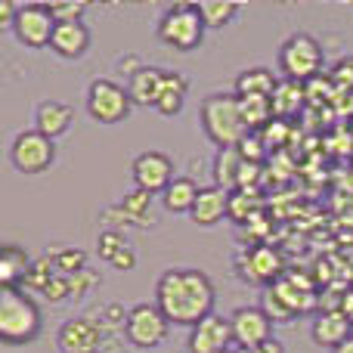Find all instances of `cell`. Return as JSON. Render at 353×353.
Wrapping results in <instances>:
<instances>
[{
	"label": "cell",
	"instance_id": "7402d4cb",
	"mask_svg": "<svg viewBox=\"0 0 353 353\" xmlns=\"http://www.w3.org/2000/svg\"><path fill=\"white\" fill-rule=\"evenodd\" d=\"M276 87H279V78H276L270 68L257 65V68H245L236 78V97H273Z\"/></svg>",
	"mask_w": 353,
	"mask_h": 353
},
{
	"label": "cell",
	"instance_id": "ffe728a7",
	"mask_svg": "<svg viewBox=\"0 0 353 353\" xmlns=\"http://www.w3.org/2000/svg\"><path fill=\"white\" fill-rule=\"evenodd\" d=\"M245 279L248 282H279L282 279V257L273 248H251L245 254Z\"/></svg>",
	"mask_w": 353,
	"mask_h": 353
},
{
	"label": "cell",
	"instance_id": "f35d334b",
	"mask_svg": "<svg viewBox=\"0 0 353 353\" xmlns=\"http://www.w3.org/2000/svg\"><path fill=\"white\" fill-rule=\"evenodd\" d=\"M332 353H353V335H350L347 341H344V344H341V347H338V350H332Z\"/></svg>",
	"mask_w": 353,
	"mask_h": 353
},
{
	"label": "cell",
	"instance_id": "836d02e7",
	"mask_svg": "<svg viewBox=\"0 0 353 353\" xmlns=\"http://www.w3.org/2000/svg\"><path fill=\"white\" fill-rule=\"evenodd\" d=\"M143 65H146V62H143V59H140V56H134V53L121 56V59H118V62H115V68H118V72H124V78H128V81H130V78H134V74H137V72H140V68H143Z\"/></svg>",
	"mask_w": 353,
	"mask_h": 353
},
{
	"label": "cell",
	"instance_id": "5b68a950",
	"mask_svg": "<svg viewBox=\"0 0 353 353\" xmlns=\"http://www.w3.org/2000/svg\"><path fill=\"white\" fill-rule=\"evenodd\" d=\"M205 19H201L199 3H174L161 12L159 19V41L176 53H192L205 41Z\"/></svg>",
	"mask_w": 353,
	"mask_h": 353
},
{
	"label": "cell",
	"instance_id": "2e32d148",
	"mask_svg": "<svg viewBox=\"0 0 353 353\" xmlns=\"http://www.w3.org/2000/svg\"><path fill=\"white\" fill-rule=\"evenodd\" d=\"M230 199H232V195L226 192V189H220V186H201L192 214H189V217H192V223L205 226V230L217 226L223 217H230Z\"/></svg>",
	"mask_w": 353,
	"mask_h": 353
},
{
	"label": "cell",
	"instance_id": "ac0fdd59",
	"mask_svg": "<svg viewBox=\"0 0 353 353\" xmlns=\"http://www.w3.org/2000/svg\"><path fill=\"white\" fill-rule=\"evenodd\" d=\"M31 267H34V261H31L28 251L22 245L6 242L0 248V288H22Z\"/></svg>",
	"mask_w": 353,
	"mask_h": 353
},
{
	"label": "cell",
	"instance_id": "603a6c76",
	"mask_svg": "<svg viewBox=\"0 0 353 353\" xmlns=\"http://www.w3.org/2000/svg\"><path fill=\"white\" fill-rule=\"evenodd\" d=\"M242 171H245V159L239 149H217V155H214V186L226 189V192L239 189Z\"/></svg>",
	"mask_w": 353,
	"mask_h": 353
},
{
	"label": "cell",
	"instance_id": "7c38bea8",
	"mask_svg": "<svg viewBox=\"0 0 353 353\" xmlns=\"http://www.w3.org/2000/svg\"><path fill=\"white\" fill-rule=\"evenodd\" d=\"M230 325H232V341L239 350H251L261 344L273 341V319L263 313V307H236L230 313Z\"/></svg>",
	"mask_w": 353,
	"mask_h": 353
},
{
	"label": "cell",
	"instance_id": "8d00e7d4",
	"mask_svg": "<svg viewBox=\"0 0 353 353\" xmlns=\"http://www.w3.org/2000/svg\"><path fill=\"white\" fill-rule=\"evenodd\" d=\"M236 353H285V347H282V341H267L261 344V347H251V350H236Z\"/></svg>",
	"mask_w": 353,
	"mask_h": 353
},
{
	"label": "cell",
	"instance_id": "e575fe53",
	"mask_svg": "<svg viewBox=\"0 0 353 353\" xmlns=\"http://www.w3.org/2000/svg\"><path fill=\"white\" fill-rule=\"evenodd\" d=\"M335 84H347V87H353V59H341L335 65Z\"/></svg>",
	"mask_w": 353,
	"mask_h": 353
},
{
	"label": "cell",
	"instance_id": "e0dca14e",
	"mask_svg": "<svg viewBox=\"0 0 353 353\" xmlns=\"http://www.w3.org/2000/svg\"><path fill=\"white\" fill-rule=\"evenodd\" d=\"M350 335H353V325H350V319L344 316L341 310L319 313V316L313 319V325H310L313 344H319V347H329V350H338Z\"/></svg>",
	"mask_w": 353,
	"mask_h": 353
},
{
	"label": "cell",
	"instance_id": "44dd1931",
	"mask_svg": "<svg viewBox=\"0 0 353 353\" xmlns=\"http://www.w3.org/2000/svg\"><path fill=\"white\" fill-rule=\"evenodd\" d=\"M199 192H201V186H195L192 176H176L159 199H161V208H165L168 214H192Z\"/></svg>",
	"mask_w": 353,
	"mask_h": 353
},
{
	"label": "cell",
	"instance_id": "ab89813d",
	"mask_svg": "<svg viewBox=\"0 0 353 353\" xmlns=\"http://www.w3.org/2000/svg\"><path fill=\"white\" fill-rule=\"evenodd\" d=\"M226 353H236V350H226Z\"/></svg>",
	"mask_w": 353,
	"mask_h": 353
},
{
	"label": "cell",
	"instance_id": "1f68e13d",
	"mask_svg": "<svg viewBox=\"0 0 353 353\" xmlns=\"http://www.w3.org/2000/svg\"><path fill=\"white\" fill-rule=\"evenodd\" d=\"M97 276H93V270H81V273L68 276V288H72V298H84V294H90V288L97 285Z\"/></svg>",
	"mask_w": 353,
	"mask_h": 353
},
{
	"label": "cell",
	"instance_id": "5bb4252c",
	"mask_svg": "<svg viewBox=\"0 0 353 353\" xmlns=\"http://www.w3.org/2000/svg\"><path fill=\"white\" fill-rule=\"evenodd\" d=\"M72 124H74V109L68 103H62V99H41L34 105V130H41L53 143L59 137H65L72 130Z\"/></svg>",
	"mask_w": 353,
	"mask_h": 353
},
{
	"label": "cell",
	"instance_id": "4fadbf2b",
	"mask_svg": "<svg viewBox=\"0 0 353 353\" xmlns=\"http://www.w3.org/2000/svg\"><path fill=\"white\" fill-rule=\"evenodd\" d=\"M189 353H226L232 350V325L230 316L211 313L208 319H201L195 329H189Z\"/></svg>",
	"mask_w": 353,
	"mask_h": 353
},
{
	"label": "cell",
	"instance_id": "52a82bcc",
	"mask_svg": "<svg viewBox=\"0 0 353 353\" xmlns=\"http://www.w3.org/2000/svg\"><path fill=\"white\" fill-rule=\"evenodd\" d=\"M56 161V143L41 130H19L10 143V165L25 176H37L50 171Z\"/></svg>",
	"mask_w": 353,
	"mask_h": 353
},
{
	"label": "cell",
	"instance_id": "4316f807",
	"mask_svg": "<svg viewBox=\"0 0 353 353\" xmlns=\"http://www.w3.org/2000/svg\"><path fill=\"white\" fill-rule=\"evenodd\" d=\"M152 199H155V195L134 189V192H128L121 201H118V208L124 211V217H128L130 223H137V226H149L146 220H155V214H152Z\"/></svg>",
	"mask_w": 353,
	"mask_h": 353
},
{
	"label": "cell",
	"instance_id": "8fae6325",
	"mask_svg": "<svg viewBox=\"0 0 353 353\" xmlns=\"http://www.w3.org/2000/svg\"><path fill=\"white\" fill-rule=\"evenodd\" d=\"M130 176H134V186L149 195H161L176 180L174 161L159 149H146V152L137 155L134 165H130Z\"/></svg>",
	"mask_w": 353,
	"mask_h": 353
},
{
	"label": "cell",
	"instance_id": "ba28073f",
	"mask_svg": "<svg viewBox=\"0 0 353 353\" xmlns=\"http://www.w3.org/2000/svg\"><path fill=\"white\" fill-rule=\"evenodd\" d=\"M171 323L159 310V304H134L128 310V325H124V338L130 347L137 350H155L168 341Z\"/></svg>",
	"mask_w": 353,
	"mask_h": 353
},
{
	"label": "cell",
	"instance_id": "cb8c5ba5",
	"mask_svg": "<svg viewBox=\"0 0 353 353\" xmlns=\"http://www.w3.org/2000/svg\"><path fill=\"white\" fill-rule=\"evenodd\" d=\"M186 93H189L186 74L168 72L165 74V87H161V97H159V103H155V112H159V115H165V118L180 115L183 105H186Z\"/></svg>",
	"mask_w": 353,
	"mask_h": 353
},
{
	"label": "cell",
	"instance_id": "d6a6232c",
	"mask_svg": "<svg viewBox=\"0 0 353 353\" xmlns=\"http://www.w3.org/2000/svg\"><path fill=\"white\" fill-rule=\"evenodd\" d=\"M19 19V3L12 0H0V31H12Z\"/></svg>",
	"mask_w": 353,
	"mask_h": 353
},
{
	"label": "cell",
	"instance_id": "484cf974",
	"mask_svg": "<svg viewBox=\"0 0 353 353\" xmlns=\"http://www.w3.org/2000/svg\"><path fill=\"white\" fill-rule=\"evenodd\" d=\"M239 105H242V118L251 134H261L263 128L273 124V103L267 97H239Z\"/></svg>",
	"mask_w": 353,
	"mask_h": 353
},
{
	"label": "cell",
	"instance_id": "9a60e30c",
	"mask_svg": "<svg viewBox=\"0 0 353 353\" xmlns=\"http://www.w3.org/2000/svg\"><path fill=\"white\" fill-rule=\"evenodd\" d=\"M90 28L84 25V19H78V22H59L53 31V43H50V50H53L56 56H62V59H84L87 50H90Z\"/></svg>",
	"mask_w": 353,
	"mask_h": 353
},
{
	"label": "cell",
	"instance_id": "30bf717a",
	"mask_svg": "<svg viewBox=\"0 0 353 353\" xmlns=\"http://www.w3.org/2000/svg\"><path fill=\"white\" fill-rule=\"evenodd\" d=\"M109 344V335L93 316H72L56 332L59 353H103Z\"/></svg>",
	"mask_w": 353,
	"mask_h": 353
},
{
	"label": "cell",
	"instance_id": "d6986e66",
	"mask_svg": "<svg viewBox=\"0 0 353 353\" xmlns=\"http://www.w3.org/2000/svg\"><path fill=\"white\" fill-rule=\"evenodd\" d=\"M165 74L168 72L159 65H143L140 72L128 81V93H130V99H134V105H152L155 109V103H159V97H161V87H165Z\"/></svg>",
	"mask_w": 353,
	"mask_h": 353
},
{
	"label": "cell",
	"instance_id": "8992f818",
	"mask_svg": "<svg viewBox=\"0 0 353 353\" xmlns=\"http://www.w3.org/2000/svg\"><path fill=\"white\" fill-rule=\"evenodd\" d=\"M84 105H87V115L97 124H121L130 115V109H134V99H130L124 84H118L112 78H97L87 87Z\"/></svg>",
	"mask_w": 353,
	"mask_h": 353
},
{
	"label": "cell",
	"instance_id": "7a4b0ae2",
	"mask_svg": "<svg viewBox=\"0 0 353 353\" xmlns=\"http://www.w3.org/2000/svg\"><path fill=\"white\" fill-rule=\"evenodd\" d=\"M199 121L205 137L217 149H239L245 137L251 134L236 93H208L199 105Z\"/></svg>",
	"mask_w": 353,
	"mask_h": 353
},
{
	"label": "cell",
	"instance_id": "74e56055",
	"mask_svg": "<svg viewBox=\"0 0 353 353\" xmlns=\"http://www.w3.org/2000/svg\"><path fill=\"white\" fill-rule=\"evenodd\" d=\"M341 313L350 319V325H353V288H347V292L341 294Z\"/></svg>",
	"mask_w": 353,
	"mask_h": 353
},
{
	"label": "cell",
	"instance_id": "f546056e",
	"mask_svg": "<svg viewBox=\"0 0 353 353\" xmlns=\"http://www.w3.org/2000/svg\"><path fill=\"white\" fill-rule=\"evenodd\" d=\"M53 263L62 276H74V273H81V270H87V257H84V251H78V248H59L53 254Z\"/></svg>",
	"mask_w": 353,
	"mask_h": 353
},
{
	"label": "cell",
	"instance_id": "d4e9b609",
	"mask_svg": "<svg viewBox=\"0 0 353 353\" xmlns=\"http://www.w3.org/2000/svg\"><path fill=\"white\" fill-rule=\"evenodd\" d=\"M304 99H307L304 84H294V81L279 78V87H276V93L270 97V103H273V115L276 118L294 115V112L301 109V103H304Z\"/></svg>",
	"mask_w": 353,
	"mask_h": 353
},
{
	"label": "cell",
	"instance_id": "d590c367",
	"mask_svg": "<svg viewBox=\"0 0 353 353\" xmlns=\"http://www.w3.org/2000/svg\"><path fill=\"white\" fill-rule=\"evenodd\" d=\"M109 267L121 270V273H128V270H134V267H137V254H134V248H130V245H128V248H124V251H121V254H118V257H115V261H112V263H109Z\"/></svg>",
	"mask_w": 353,
	"mask_h": 353
},
{
	"label": "cell",
	"instance_id": "277c9868",
	"mask_svg": "<svg viewBox=\"0 0 353 353\" xmlns=\"http://www.w3.org/2000/svg\"><path fill=\"white\" fill-rule=\"evenodd\" d=\"M276 65H279V74L285 81H294V84H310L316 81V74L323 72L325 65V53L323 43L313 34H304V31H294L282 41L279 56H276Z\"/></svg>",
	"mask_w": 353,
	"mask_h": 353
},
{
	"label": "cell",
	"instance_id": "83f0119b",
	"mask_svg": "<svg viewBox=\"0 0 353 353\" xmlns=\"http://www.w3.org/2000/svg\"><path fill=\"white\" fill-rule=\"evenodd\" d=\"M199 10L208 28H226L239 16V3H230V0H208V3H199Z\"/></svg>",
	"mask_w": 353,
	"mask_h": 353
},
{
	"label": "cell",
	"instance_id": "9c48e42d",
	"mask_svg": "<svg viewBox=\"0 0 353 353\" xmlns=\"http://www.w3.org/2000/svg\"><path fill=\"white\" fill-rule=\"evenodd\" d=\"M56 16L50 10V3H25L19 6V19H16V41L25 50H47L53 43V31H56Z\"/></svg>",
	"mask_w": 353,
	"mask_h": 353
},
{
	"label": "cell",
	"instance_id": "6da1fadb",
	"mask_svg": "<svg viewBox=\"0 0 353 353\" xmlns=\"http://www.w3.org/2000/svg\"><path fill=\"white\" fill-rule=\"evenodd\" d=\"M214 282L208 273L192 267H171L159 276L155 282V304L168 316L171 325L195 329L201 319L214 313Z\"/></svg>",
	"mask_w": 353,
	"mask_h": 353
},
{
	"label": "cell",
	"instance_id": "3957f363",
	"mask_svg": "<svg viewBox=\"0 0 353 353\" xmlns=\"http://www.w3.org/2000/svg\"><path fill=\"white\" fill-rule=\"evenodd\" d=\"M43 329L41 307L25 288H0V341L6 347L34 344Z\"/></svg>",
	"mask_w": 353,
	"mask_h": 353
},
{
	"label": "cell",
	"instance_id": "4dcf8cb0",
	"mask_svg": "<svg viewBox=\"0 0 353 353\" xmlns=\"http://www.w3.org/2000/svg\"><path fill=\"white\" fill-rule=\"evenodd\" d=\"M50 10H53L56 22H78V19H84L87 3L84 0H78V3H50Z\"/></svg>",
	"mask_w": 353,
	"mask_h": 353
},
{
	"label": "cell",
	"instance_id": "f1b7e54d",
	"mask_svg": "<svg viewBox=\"0 0 353 353\" xmlns=\"http://www.w3.org/2000/svg\"><path fill=\"white\" fill-rule=\"evenodd\" d=\"M128 248V239H124V232H115V230H103L99 232V239H97V251H99V257H103L105 263H112L121 251Z\"/></svg>",
	"mask_w": 353,
	"mask_h": 353
}]
</instances>
